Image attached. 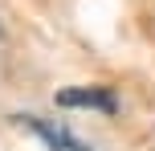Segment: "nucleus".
Instances as JSON below:
<instances>
[{
	"mask_svg": "<svg viewBox=\"0 0 155 151\" xmlns=\"http://www.w3.org/2000/svg\"><path fill=\"white\" fill-rule=\"evenodd\" d=\"M21 127H29L49 151H94L82 135H74L61 119H41V114H21Z\"/></svg>",
	"mask_w": 155,
	"mask_h": 151,
	"instance_id": "nucleus-1",
	"label": "nucleus"
},
{
	"mask_svg": "<svg viewBox=\"0 0 155 151\" xmlns=\"http://www.w3.org/2000/svg\"><path fill=\"white\" fill-rule=\"evenodd\" d=\"M57 106H86V110H102V114H114V94L106 86H90V90H61L57 94Z\"/></svg>",
	"mask_w": 155,
	"mask_h": 151,
	"instance_id": "nucleus-2",
	"label": "nucleus"
}]
</instances>
